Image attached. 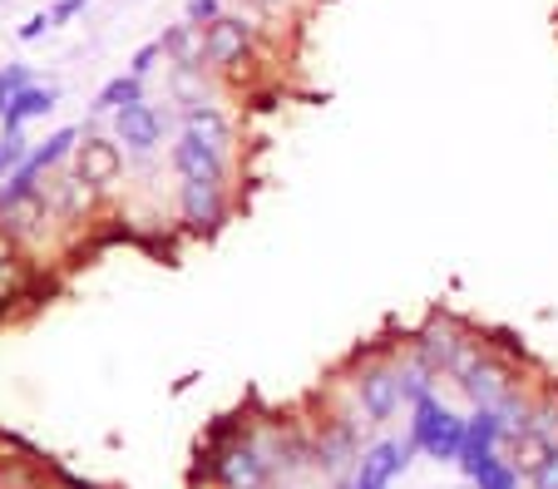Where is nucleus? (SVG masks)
Instances as JSON below:
<instances>
[{"label":"nucleus","instance_id":"nucleus-1","mask_svg":"<svg viewBox=\"0 0 558 489\" xmlns=\"http://www.w3.org/2000/svg\"><path fill=\"white\" fill-rule=\"evenodd\" d=\"M193 485L198 489H277L272 465H267L263 445L247 430V411L222 415L218 426L198 440Z\"/></svg>","mask_w":558,"mask_h":489},{"label":"nucleus","instance_id":"nucleus-2","mask_svg":"<svg viewBox=\"0 0 558 489\" xmlns=\"http://www.w3.org/2000/svg\"><path fill=\"white\" fill-rule=\"evenodd\" d=\"M401 341H380V346H366V352H356L347 362V371H337L341 381H347L351 401H356L361 415L371 420V430H386L390 420L405 411L401 381H396V352H401Z\"/></svg>","mask_w":558,"mask_h":489},{"label":"nucleus","instance_id":"nucleus-3","mask_svg":"<svg viewBox=\"0 0 558 489\" xmlns=\"http://www.w3.org/2000/svg\"><path fill=\"white\" fill-rule=\"evenodd\" d=\"M519 381H524V356L505 352V346L489 341L485 331H480V341H474L470 356L460 362V371L450 376V386L470 405H499Z\"/></svg>","mask_w":558,"mask_h":489},{"label":"nucleus","instance_id":"nucleus-4","mask_svg":"<svg viewBox=\"0 0 558 489\" xmlns=\"http://www.w3.org/2000/svg\"><path fill=\"white\" fill-rule=\"evenodd\" d=\"M267 50V30L243 11H222L213 25H203V64L218 80H243Z\"/></svg>","mask_w":558,"mask_h":489},{"label":"nucleus","instance_id":"nucleus-5","mask_svg":"<svg viewBox=\"0 0 558 489\" xmlns=\"http://www.w3.org/2000/svg\"><path fill=\"white\" fill-rule=\"evenodd\" d=\"M109 134L124 144L129 163H158L163 159V144H173V134H179V105H173L169 95L163 99H138V105L119 109L114 119H109Z\"/></svg>","mask_w":558,"mask_h":489},{"label":"nucleus","instance_id":"nucleus-6","mask_svg":"<svg viewBox=\"0 0 558 489\" xmlns=\"http://www.w3.org/2000/svg\"><path fill=\"white\" fill-rule=\"evenodd\" d=\"M474 341H480V331H474L464 317H454V311L440 307V311H430L415 331H405V352H411L421 366H430L440 381H450V376L460 371V362L470 356Z\"/></svg>","mask_w":558,"mask_h":489},{"label":"nucleus","instance_id":"nucleus-7","mask_svg":"<svg viewBox=\"0 0 558 489\" xmlns=\"http://www.w3.org/2000/svg\"><path fill=\"white\" fill-rule=\"evenodd\" d=\"M405 440L435 465H454L464 450V415L440 391H430L405 411Z\"/></svg>","mask_w":558,"mask_h":489},{"label":"nucleus","instance_id":"nucleus-8","mask_svg":"<svg viewBox=\"0 0 558 489\" xmlns=\"http://www.w3.org/2000/svg\"><path fill=\"white\" fill-rule=\"evenodd\" d=\"M316 426V475L327 479V485H341V479H351V469H356L361 450L371 445L366 440V420L361 415H347V411H322L312 415Z\"/></svg>","mask_w":558,"mask_h":489},{"label":"nucleus","instance_id":"nucleus-9","mask_svg":"<svg viewBox=\"0 0 558 489\" xmlns=\"http://www.w3.org/2000/svg\"><path fill=\"white\" fill-rule=\"evenodd\" d=\"M163 159H169L173 179L238 183V144H228V138H213V134H203V129H179Z\"/></svg>","mask_w":558,"mask_h":489},{"label":"nucleus","instance_id":"nucleus-10","mask_svg":"<svg viewBox=\"0 0 558 489\" xmlns=\"http://www.w3.org/2000/svg\"><path fill=\"white\" fill-rule=\"evenodd\" d=\"M173 208H179L183 233L213 237L238 213V183H208V179H173Z\"/></svg>","mask_w":558,"mask_h":489},{"label":"nucleus","instance_id":"nucleus-11","mask_svg":"<svg viewBox=\"0 0 558 489\" xmlns=\"http://www.w3.org/2000/svg\"><path fill=\"white\" fill-rule=\"evenodd\" d=\"M85 129V124H80ZM74 173L89 183V188L99 193V198H114L119 183L129 179V154L124 144H119L114 134H99V129H85L80 134V149H74Z\"/></svg>","mask_w":558,"mask_h":489},{"label":"nucleus","instance_id":"nucleus-12","mask_svg":"<svg viewBox=\"0 0 558 489\" xmlns=\"http://www.w3.org/2000/svg\"><path fill=\"white\" fill-rule=\"evenodd\" d=\"M505 445H509V430L495 405H470V415H464V450L454 460V469L464 479H480L485 469H495L505 460Z\"/></svg>","mask_w":558,"mask_h":489},{"label":"nucleus","instance_id":"nucleus-13","mask_svg":"<svg viewBox=\"0 0 558 489\" xmlns=\"http://www.w3.org/2000/svg\"><path fill=\"white\" fill-rule=\"evenodd\" d=\"M415 455H421V450H415L405 436L401 440H396V436L371 440V445L361 450L356 469H351V489H390L396 479L405 475V469L415 465Z\"/></svg>","mask_w":558,"mask_h":489},{"label":"nucleus","instance_id":"nucleus-14","mask_svg":"<svg viewBox=\"0 0 558 489\" xmlns=\"http://www.w3.org/2000/svg\"><path fill=\"white\" fill-rule=\"evenodd\" d=\"M45 203H50V213L60 218L64 228H80L85 218L99 213V203L105 198L74 173V163H64V169H54L50 179H45Z\"/></svg>","mask_w":558,"mask_h":489},{"label":"nucleus","instance_id":"nucleus-15","mask_svg":"<svg viewBox=\"0 0 558 489\" xmlns=\"http://www.w3.org/2000/svg\"><path fill=\"white\" fill-rule=\"evenodd\" d=\"M35 288H40V257H31L21 247V253H11L0 262V317L11 307H21V302H31Z\"/></svg>","mask_w":558,"mask_h":489},{"label":"nucleus","instance_id":"nucleus-16","mask_svg":"<svg viewBox=\"0 0 558 489\" xmlns=\"http://www.w3.org/2000/svg\"><path fill=\"white\" fill-rule=\"evenodd\" d=\"M138 99H148V80H138V75H109L105 85L95 89V99H89V114L95 119H114L119 109H129V105H138Z\"/></svg>","mask_w":558,"mask_h":489},{"label":"nucleus","instance_id":"nucleus-17","mask_svg":"<svg viewBox=\"0 0 558 489\" xmlns=\"http://www.w3.org/2000/svg\"><path fill=\"white\" fill-rule=\"evenodd\" d=\"M54 105H60V85H40V80H31V85L11 99V109H5V119H0V129H25L31 119L54 114Z\"/></svg>","mask_w":558,"mask_h":489},{"label":"nucleus","instance_id":"nucleus-18","mask_svg":"<svg viewBox=\"0 0 558 489\" xmlns=\"http://www.w3.org/2000/svg\"><path fill=\"white\" fill-rule=\"evenodd\" d=\"M158 45H163V64H203V25L193 21L163 25Z\"/></svg>","mask_w":558,"mask_h":489},{"label":"nucleus","instance_id":"nucleus-19","mask_svg":"<svg viewBox=\"0 0 558 489\" xmlns=\"http://www.w3.org/2000/svg\"><path fill=\"white\" fill-rule=\"evenodd\" d=\"M396 381H401V401H405V411H411L421 395H430V391H440V376L430 371V366H421L411 352H405V341H401V352H396Z\"/></svg>","mask_w":558,"mask_h":489},{"label":"nucleus","instance_id":"nucleus-20","mask_svg":"<svg viewBox=\"0 0 558 489\" xmlns=\"http://www.w3.org/2000/svg\"><path fill=\"white\" fill-rule=\"evenodd\" d=\"M529 436L558 445V386L554 381H544L534 391V405H529Z\"/></svg>","mask_w":558,"mask_h":489},{"label":"nucleus","instance_id":"nucleus-21","mask_svg":"<svg viewBox=\"0 0 558 489\" xmlns=\"http://www.w3.org/2000/svg\"><path fill=\"white\" fill-rule=\"evenodd\" d=\"M31 149L35 144L25 138V129H0V179H11V173L31 159Z\"/></svg>","mask_w":558,"mask_h":489},{"label":"nucleus","instance_id":"nucleus-22","mask_svg":"<svg viewBox=\"0 0 558 489\" xmlns=\"http://www.w3.org/2000/svg\"><path fill=\"white\" fill-rule=\"evenodd\" d=\"M31 64L25 60H11V64H0V119H5V109H11V99L21 95L25 85H31Z\"/></svg>","mask_w":558,"mask_h":489},{"label":"nucleus","instance_id":"nucleus-23","mask_svg":"<svg viewBox=\"0 0 558 489\" xmlns=\"http://www.w3.org/2000/svg\"><path fill=\"white\" fill-rule=\"evenodd\" d=\"M470 489H529V479L519 475V469L509 465V455H505L495 469H485L480 479H470Z\"/></svg>","mask_w":558,"mask_h":489},{"label":"nucleus","instance_id":"nucleus-24","mask_svg":"<svg viewBox=\"0 0 558 489\" xmlns=\"http://www.w3.org/2000/svg\"><path fill=\"white\" fill-rule=\"evenodd\" d=\"M158 64H163V45H158V40H144L134 54H129V75L148 80V75L158 70Z\"/></svg>","mask_w":558,"mask_h":489},{"label":"nucleus","instance_id":"nucleus-25","mask_svg":"<svg viewBox=\"0 0 558 489\" xmlns=\"http://www.w3.org/2000/svg\"><path fill=\"white\" fill-rule=\"evenodd\" d=\"M222 11H228L222 0H189V5H183V21H193V25H213Z\"/></svg>","mask_w":558,"mask_h":489},{"label":"nucleus","instance_id":"nucleus-26","mask_svg":"<svg viewBox=\"0 0 558 489\" xmlns=\"http://www.w3.org/2000/svg\"><path fill=\"white\" fill-rule=\"evenodd\" d=\"M89 5H95V0H54V5H50V21H54V30H60V25H74V21H80V15L89 11Z\"/></svg>","mask_w":558,"mask_h":489},{"label":"nucleus","instance_id":"nucleus-27","mask_svg":"<svg viewBox=\"0 0 558 489\" xmlns=\"http://www.w3.org/2000/svg\"><path fill=\"white\" fill-rule=\"evenodd\" d=\"M50 30H54L50 11H35V15H31V21H25V25H21V30H15V40H21V45H35V40H45V35H50Z\"/></svg>","mask_w":558,"mask_h":489},{"label":"nucleus","instance_id":"nucleus-28","mask_svg":"<svg viewBox=\"0 0 558 489\" xmlns=\"http://www.w3.org/2000/svg\"><path fill=\"white\" fill-rule=\"evenodd\" d=\"M11 253H21V243H15V233H11V228L0 223V262H5V257H11Z\"/></svg>","mask_w":558,"mask_h":489},{"label":"nucleus","instance_id":"nucleus-29","mask_svg":"<svg viewBox=\"0 0 558 489\" xmlns=\"http://www.w3.org/2000/svg\"><path fill=\"white\" fill-rule=\"evenodd\" d=\"M331 489H351V479H341V485H331Z\"/></svg>","mask_w":558,"mask_h":489}]
</instances>
